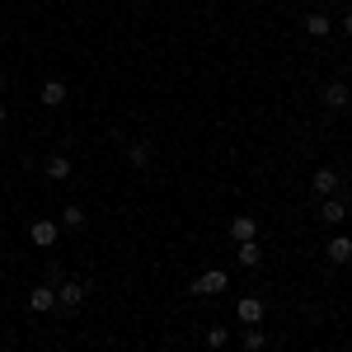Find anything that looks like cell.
<instances>
[{"mask_svg": "<svg viewBox=\"0 0 352 352\" xmlns=\"http://www.w3.org/2000/svg\"><path fill=\"white\" fill-rule=\"evenodd\" d=\"M188 292H192V296H217V292H226V272H221V268H207L188 287Z\"/></svg>", "mask_w": 352, "mask_h": 352, "instance_id": "6da1fadb", "label": "cell"}, {"mask_svg": "<svg viewBox=\"0 0 352 352\" xmlns=\"http://www.w3.org/2000/svg\"><path fill=\"white\" fill-rule=\"evenodd\" d=\"M85 296H89V287H85V282H76V277H66V282L56 287V305H66V310H76Z\"/></svg>", "mask_w": 352, "mask_h": 352, "instance_id": "7a4b0ae2", "label": "cell"}, {"mask_svg": "<svg viewBox=\"0 0 352 352\" xmlns=\"http://www.w3.org/2000/svg\"><path fill=\"white\" fill-rule=\"evenodd\" d=\"M28 310H33V315L56 310V287H47V282H43V287H33V292H28Z\"/></svg>", "mask_w": 352, "mask_h": 352, "instance_id": "3957f363", "label": "cell"}, {"mask_svg": "<svg viewBox=\"0 0 352 352\" xmlns=\"http://www.w3.org/2000/svg\"><path fill=\"white\" fill-rule=\"evenodd\" d=\"M28 240L38 244V249H52L56 244V221H33V226H28Z\"/></svg>", "mask_w": 352, "mask_h": 352, "instance_id": "277c9868", "label": "cell"}, {"mask_svg": "<svg viewBox=\"0 0 352 352\" xmlns=\"http://www.w3.org/2000/svg\"><path fill=\"white\" fill-rule=\"evenodd\" d=\"M310 184H315L320 197H338V174H333V169H315V174H310Z\"/></svg>", "mask_w": 352, "mask_h": 352, "instance_id": "5b68a950", "label": "cell"}, {"mask_svg": "<svg viewBox=\"0 0 352 352\" xmlns=\"http://www.w3.org/2000/svg\"><path fill=\"white\" fill-rule=\"evenodd\" d=\"M324 254H329V263H348L352 258V240L348 235H333V240L324 244Z\"/></svg>", "mask_w": 352, "mask_h": 352, "instance_id": "8992f818", "label": "cell"}, {"mask_svg": "<svg viewBox=\"0 0 352 352\" xmlns=\"http://www.w3.org/2000/svg\"><path fill=\"white\" fill-rule=\"evenodd\" d=\"M235 315H240L244 324H258V320H263V300H258V296H244L240 305H235Z\"/></svg>", "mask_w": 352, "mask_h": 352, "instance_id": "52a82bcc", "label": "cell"}, {"mask_svg": "<svg viewBox=\"0 0 352 352\" xmlns=\"http://www.w3.org/2000/svg\"><path fill=\"white\" fill-rule=\"evenodd\" d=\"M324 104H329L333 113H343V109H348V85H343V80L324 85Z\"/></svg>", "mask_w": 352, "mask_h": 352, "instance_id": "ba28073f", "label": "cell"}, {"mask_svg": "<svg viewBox=\"0 0 352 352\" xmlns=\"http://www.w3.org/2000/svg\"><path fill=\"white\" fill-rule=\"evenodd\" d=\"M254 235H258V221H254V217H235V221H230V240H254Z\"/></svg>", "mask_w": 352, "mask_h": 352, "instance_id": "9c48e42d", "label": "cell"}, {"mask_svg": "<svg viewBox=\"0 0 352 352\" xmlns=\"http://www.w3.org/2000/svg\"><path fill=\"white\" fill-rule=\"evenodd\" d=\"M305 33H310V38H329V33H333V19H329V14H305Z\"/></svg>", "mask_w": 352, "mask_h": 352, "instance_id": "30bf717a", "label": "cell"}, {"mask_svg": "<svg viewBox=\"0 0 352 352\" xmlns=\"http://www.w3.org/2000/svg\"><path fill=\"white\" fill-rule=\"evenodd\" d=\"M343 217H348V207H343V197H324V207H320V221H329V226H338Z\"/></svg>", "mask_w": 352, "mask_h": 352, "instance_id": "8fae6325", "label": "cell"}, {"mask_svg": "<svg viewBox=\"0 0 352 352\" xmlns=\"http://www.w3.org/2000/svg\"><path fill=\"white\" fill-rule=\"evenodd\" d=\"M240 263H244V268H258V263H263V244H258V240H244L240 244Z\"/></svg>", "mask_w": 352, "mask_h": 352, "instance_id": "7c38bea8", "label": "cell"}, {"mask_svg": "<svg viewBox=\"0 0 352 352\" xmlns=\"http://www.w3.org/2000/svg\"><path fill=\"white\" fill-rule=\"evenodd\" d=\"M43 104H47V109H61V104H66V85L47 80V85H43Z\"/></svg>", "mask_w": 352, "mask_h": 352, "instance_id": "4fadbf2b", "label": "cell"}, {"mask_svg": "<svg viewBox=\"0 0 352 352\" xmlns=\"http://www.w3.org/2000/svg\"><path fill=\"white\" fill-rule=\"evenodd\" d=\"M43 174H47V179H56V184H61V179H71V160H66V155H52V160L43 164Z\"/></svg>", "mask_w": 352, "mask_h": 352, "instance_id": "5bb4252c", "label": "cell"}, {"mask_svg": "<svg viewBox=\"0 0 352 352\" xmlns=\"http://www.w3.org/2000/svg\"><path fill=\"white\" fill-rule=\"evenodd\" d=\"M263 343H268V333H263L258 324H249V329H244V348H249V352H263Z\"/></svg>", "mask_w": 352, "mask_h": 352, "instance_id": "9a60e30c", "label": "cell"}, {"mask_svg": "<svg viewBox=\"0 0 352 352\" xmlns=\"http://www.w3.org/2000/svg\"><path fill=\"white\" fill-rule=\"evenodd\" d=\"M61 226H66V230H80V226H85V212L76 207V202H71V207L61 212Z\"/></svg>", "mask_w": 352, "mask_h": 352, "instance_id": "2e32d148", "label": "cell"}, {"mask_svg": "<svg viewBox=\"0 0 352 352\" xmlns=\"http://www.w3.org/2000/svg\"><path fill=\"white\" fill-rule=\"evenodd\" d=\"M127 155H132V164H151V146H146V141H132Z\"/></svg>", "mask_w": 352, "mask_h": 352, "instance_id": "e0dca14e", "label": "cell"}, {"mask_svg": "<svg viewBox=\"0 0 352 352\" xmlns=\"http://www.w3.org/2000/svg\"><path fill=\"white\" fill-rule=\"evenodd\" d=\"M207 348H226V329H207Z\"/></svg>", "mask_w": 352, "mask_h": 352, "instance_id": "ac0fdd59", "label": "cell"}, {"mask_svg": "<svg viewBox=\"0 0 352 352\" xmlns=\"http://www.w3.org/2000/svg\"><path fill=\"white\" fill-rule=\"evenodd\" d=\"M66 282V272H61V263H47V287H61Z\"/></svg>", "mask_w": 352, "mask_h": 352, "instance_id": "d6986e66", "label": "cell"}, {"mask_svg": "<svg viewBox=\"0 0 352 352\" xmlns=\"http://www.w3.org/2000/svg\"><path fill=\"white\" fill-rule=\"evenodd\" d=\"M338 28H343V33H348V38H352V10H348V14H343V24H338Z\"/></svg>", "mask_w": 352, "mask_h": 352, "instance_id": "ffe728a7", "label": "cell"}, {"mask_svg": "<svg viewBox=\"0 0 352 352\" xmlns=\"http://www.w3.org/2000/svg\"><path fill=\"white\" fill-rule=\"evenodd\" d=\"M0 127H5V104H0Z\"/></svg>", "mask_w": 352, "mask_h": 352, "instance_id": "44dd1931", "label": "cell"}, {"mask_svg": "<svg viewBox=\"0 0 352 352\" xmlns=\"http://www.w3.org/2000/svg\"><path fill=\"white\" fill-rule=\"evenodd\" d=\"M0 89H5V71H0Z\"/></svg>", "mask_w": 352, "mask_h": 352, "instance_id": "7402d4cb", "label": "cell"}]
</instances>
